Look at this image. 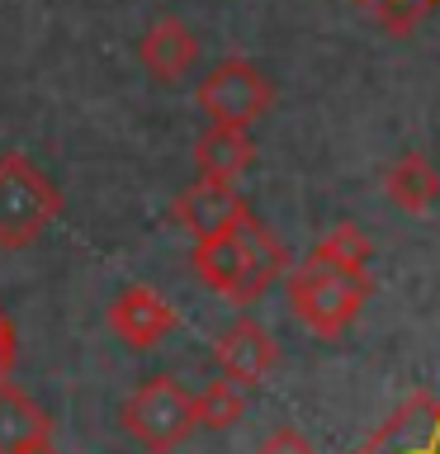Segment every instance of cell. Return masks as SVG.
Segmentation results:
<instances>
[{"instance_id": "cell-1", "label": "cell", "mask_w": 440, "mask_h": 454, "mask_svg": "<svg viewBox=\"0 0 440 454\" xmlns=\"http://www.w3.org/2000/svg\"><path fill=\"white\" fill-rule=\"evenodd\" d=\"M190 261H194L199 284L213 294H223L227 303H237V308H251L255 298H265V289L279 275H289V251H284L279 241L265 232V223L251 218V213L241 223H232L227 232L194 241Z\"/></svg>"}, {"instance_id": "cell-2", "label": "cell", "mask_w": 440, "mask_h": 454, "mask_svg": "<svg viewBox=\"0 0 440 454\" xmlns=\"http://www.w3.org/2000/svg\"><path fill=\"white\" fill-rule=\"evenodd\" d=\"M123 431L152 454H170L199 431V397L185 393L176 379L152 374L147 383H138L123 403Z\"/></svg>"}, {"instance_id": "cell-3", "label": "cell", "mask_w": 440, "mask_h": 454, "mask_svg": "<svg viewBox=\"0 0 440 454\" xmlns=\"http://www.w3.org/2000/svg\"><path fill=\"white\" fill-rule=\"evenodd\" d=\"M57 213H62V194L52 190V180L20 152L0 156V247L20 251L38 241Z\"/></svg>"}, {"instance_id": "cell-4", "label": "cell", "mask_w": 440, "mask_h": 454, "mask_svg": "<svg viewBox=\"0 0 440 454\" xmlns=\"http://www.w3.org/2000/svg\"><path fill=\"white\" fill-rule=\"evenodd\" d=\"M369 298V275H341L318 261H303L289 270V303L298 312V322L318 336H341L346 326L360 317Z\"/></svg>"}, {"instance_id": "cell-5", "label": "cell", "mask_w": 440, "mask_h": 454, "mask_svg": "<svg viewBox=\"0 0 440 454\" xmlns=\"http://www.w3.org/2000/svg\"><path fill=\"white\" fill-rule=\"evenodd\" d=\"M194 105L208 123H232L251 128L255 119H265L275 105V85L255 62L247 57H227V62L208 67L194 85Z\"/></svg>"}, {"instance_id": "cell-6", "label": "cell", "mask_w": 440, "mask_h": 454, "mask_svg": "<svg viewBox=\"0 0 440 454\" xmlns=\"http://www.w3.org/2000/svg\"><path fill=\"white\" fill-rule=\"evenodd\" d=\"M355 454H440V393H412Z\"/></svg>"}, {"instance_id": "cell-7", "label": "cell", "mask_w": 440, "mask_h": 454, "mask_svg": "<svg viewBox=\"0 0 440 454\" xmlns=\"http://www.w3.org/2000/svg\"><path fill=\"white\" fill-rule=\"evenodd\" d=\"M247 213H251L247 199H241L227 180H204V176H199L190 190L176 194V223H180L194 241L227 232V227L241 223Z\"/></svg>"}, {"instance_id": "cell-8", "label": "cell", "mask_w": 440, "mask_h": 454, "mask_svg": "<svg viewBox=\"0 0 440 454\" xmlns=\"http://www.w3.org/2000/svg\"><path fill=\"white\" fill-rule=\"evenodd\" d=\"M109 326H114V336H119L123 346L147 350L176 326V308H170L152 284H133V289H123L109 303Z\"/></svg>"}, {"instance_id": "cell-9", "label": "cell", "mask_w": 440, "mask_h": 454, "mask_svg": "<svg viewBox=\"0 0 440 454\" xmlns=\"http://www.w3.org/2000/svg\"><path fill=\"white\" fill-rule=\"evenodd\" d=\"M213 355H218V364H223L227 379H237V383H247V388H255V383H261L270 369H275L279 346H275V336H270L261 322L237 317L218 340H213Z\"/></svg>"}, {"instance_id": "cell-10", "label": "cell", "mask_w": 440, "mask_h": 454, "mask_svg": "<svg viewBox=\"0 0 440 454\" xmlns=\"http://www.w3.org/2000/svg\"><path fill=\"white\" fill-rule=\"evenodd\" d=\"M138 57H142V67H147V76L152 81H180V76H190L194 62H199V38H194V28L176 20V14H161L147 34L138 38Z\"/></svg>"}, {"instance_id": "cell-11", "label": "cell", "mask_w": 440, "mask_h": 454, "mask_svg": "<svg viewBox=\"0 0 440 454\" xmlns=\"http://www.w3.org/2000/svg\"><path fill=\"white\" fill-rule=\"evenodd\" d=\"M255 161V142L251 128H232V123H208L194 142V166L204 180H227L232 184L241 170Z\"/></svg>"}, {"instance_id": "cell-12", "label": "cell", "mask_w": 440, "mask_h": 454, "mask_svg": "<svg viewBox=\"0 0 440 454\" xmlns=\"http://www.w3.org/2000/svg\"><path fill=\"white\" fill-rule=\"evenodd\" d=\"M383 194H389V204L403 208V213H426L440 194V176L421 152H403L389 166V176H383Z\"/></svg>"}, {"instance_id": "cell-13", "label": "cell", "mask_w": 440, "mask_h": 454, "mask_svg": "<svg viewBox=\"0 0 440 454\" xmlns=\"http://www.w3.org/2000/svg\"><path fill=\"white\" fill-rule=\"evenodd\" d=\"M38 440H52V421L34 397L0 383V454H20Z\"/></svg>"}, {"instance_id": "cell-14", "label": "cell", "mask_w": 440, "mask_h": 454, "mask_svg": "<svg viewBox=\"0 0 440 454\" xmlns=\"http://www.w3.org/2000/svg\"><path fill=\"white\" fill-rule=\"evenodd\" d=\"M369 237L360 232L355 223H336L332 232H326L318 247H312L308 261H318L326 270H341V275H365V265H369Z\"/></svg>"}, {"instance_id": "cell-15", "label": "cell", "mask_w": 440, "mask_h": 454, "mask_svg": "<svg viewBox=\"0 0 440 454\" xmlns=\"http://www.w3.org/2000/svg\"><path fill=\"white\" fill-rule=\"evenodd\" d=\"M199 397V426L204 431H227L232 421H241V407H247V383L237 379H213L194 393Z\"/></svg>"}, {"instance_id": "cell-16", "label": "cell", "mask_w": 440, "mask_h": 454, "mask_svg": "<svg viewBox=\"0 0 440 454\" xmlns=\"http://www.w3.org/2000/svg\"><path fill=\"white\" fill-rule=\"evenodd\" d=\"M355 5L374 14L389 34H412V28H417L426 14L440 5V0H355Z\"/></svg>"}, {"instance_id": "cell-17", "label": "cell", "mask_w": 440, "mask_h": 454, "mask_svg": "<svg viewBox=\"0 0 440 454\" xmlns=\"http://www.w3.org/2000/svg\"><path fill=\"white\" fill-rule=\"evenodd\" d=\"M255 454H318V450H312V440L298 431V426H275V431L255 445Z\"/></svg>"}, {"instance_id": "cell-18", "label": "cell", "mask_w": 440, "mask_h": 454, "mask_svg": "<svg viewBox=\"0 0 440 454\" xmlns=\"http://www.w3.org/2000/svg\"><path fill=\"white\" fill-rule=\"evenodd\" d=\"M14 360H20V340H14V322L5 317V308H0V383L10 379Z\"/></svg>"}, {"instance_id": "cell-19", "label": "cell", "mask_w": 440, "mask_h": 454, "mask_svg": "<svg viewBox=\"0 0 440 454\" xmlns=\"http://www.w3.org/2000/svg\"><path fill=\"white\" fill-rule=\"evenodd\" d=\"M20 454H62V450H57L52 440H38V445H28V450H20Z\"/></svg>"}]
</instances>
